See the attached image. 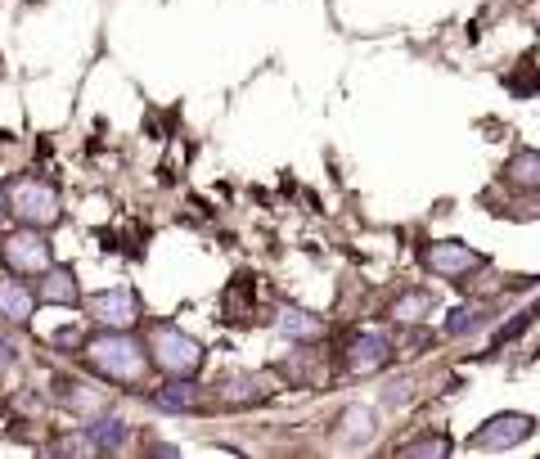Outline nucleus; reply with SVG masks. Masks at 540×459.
I'll use <instances>...</instances> for the list:
<instances>
[{"mask_svg":"<svg viewBox=\"0 0 540 459\" xmlns=\"http://www.w3.org/2000/svg\"><path fill=\"white\" fill-rule=\"evenodd\" d=\"M81 360H86L90 374L108 378L117 387H135L149 374V347L131 338V329H104L95 338L81 342Z\"/></svg>","mask_w":540,"mask_h":459,"instance_id":"1","label":"nucleus"},{"mask_svg":"<svg viewBox=\"0 0 540 459\" xmlns=\"http://www.w3.org/2000/svg\"><path fill=\"white\" fill-rule=\"evenodd\" d=\"M203 342L189 338L176 324H158L149 333V365H158L167 378H194L203 369Z\"/></svg>","mask_w":540,"mask_h":459,"instance_id":"2","label":"nucleus"},{"mask_svg":"<svg viewBox=\"0 0 540 459\" xmlns=\"http://www.w3.org/2000/svg\"><path fill=\"white\" fill-rule=\"evenodd\" d=\"M5 212H14L18 225H36V230H45V225L59 221L63 203H59V189H54L50 180L23 176V180H14V185L5 189Z\"/></svg>","mask_w":540,"mask_h":459,"instance_id":"3","label":"nucleus"},{"mask_svg":"<svg viewBox=\"0 0 540 459\" xmlns=\"http://www.w3.org/2000/svg\"><path fill=\"white\" fill-rule=\"evenodd\" d=\"M0 261L9 266V275H41V270L54 266V248L50 239H45V230H36V225H18L14 234H5V243H0Z\"/></svg>","mask_w":540,"mask_h":459,"instance_id":"4","label":"nucleus"},{"mask_svg":"<svg viewBox=\"0 0 540 459\" xmlns=\"http://www.w3.org/2000/svg\"><path fill=\"white\" fill-rule=\"evenodd\" d=\"M536 432V419L531 414H518V410H500V414H491V419H482L477 423V432L468 437V450H477V455H500V450H513V446H522V441Z\"/></svg>","mask_w":540,"mask_h":459,"instance_id":"5","label":"nucleus"},{"mask_svg":"<svg viewBox=\"0 0 540 459\" xmlns=\"http://www.w3.org/2000/svg\"><path fill=\"white\" fill-rule=\"evenodd\" d=\"M392 365V338L378 329H351L342 342V369L347 374H378V369Z\"/></svg>","mask_w":540,"mask_h":459,"instance_id":"6","label":"nucleus"},{"mask_svg":"<svg viewBox=\"0 0 540 459\" xmlns=\"http://www.w3.org/2000/svg\"><path fill=\"white\" fill-rule=\"evenodd\" d=\"M423 266H428L432 275H441V279H468V275H477V270L486 266V257L482 252H473L468 243H459V239H437V243L423 248Z\"/></svg>","mask_w":540,"mask_h":459,"instance_id":"7","label":"nucleus"},{"mask_svg":"<svg viewBox=\"0 0 540 459\" xmlns=\"http://www.w3.org/2000/svg\"><path fill=\"white\" fill-rule=\"evenodd\" d=\"M86 311H90V320L104 324V329H131V324L140 320V293L126 284L104 288V293H95L86 302Z\"/></svg>","mask_w":540,"mask_h":459,"instance_id":"8","label":"nucleus"},{"mask_svg":"<svg viewBox=\"0 0 540 459\" xmlns=\"http://www.w3.org/2000/svg\"><path fill=\"white\" fill-rule=\"evenodd\" d=\"M270 324H275L279 338L288 342H320L324 338V320L315 311H306V306H293V302H279L275 315H270Z\"/></svg>","mask_w":540,"mask_h":459,"instance_id":"9","label":"nucleus"},{"mask_svg":"<svg viewBox=\"0 0 540 459\" xmlns=\"http://www.w3.org/2000/svg\"><path fill=\"white\" fill-rule=\"evenodd\" d=\"M198 383L194 378H167V383H158L149 392V405L162 414H194L198 410Z\"/></svg>","mask_w":540,"mask_h":459,"instance_id":"10","label":"nucleus"},{"mask_svg":"<svg viewBox=\"0 0 540 459\" xmlns=\"http://www.w3.org/2000/svg\"><path fill=\"white\" fill-rule=\"evenodd\" d=\"M36 302L81 306V284H77V275H72V266H50V270H41V288H36Z\"/></svg>","mask_w":540,"mask_h":459,"instance_id":"11","label":"nucleus"},{"mask_svg":"<svg viewBox=\"0 0 540 459\" xmlns=\"http://www.w3.org/2000/svg\"><path fill=\"white\" fill-rule=\"evenodd\" d=\"M36 315V288L23 284V275L0 279V320L5 324H27Z\"/></svg>","mask_w":540,"mask_h":459,"instance_id":"12","label":"nucleus"},{"mask_svg":"<svg viewBox=\"0 0 540 459\" xmlns=\"http://www.w3.org/2000/svg\"><path fill=\"white\" fill-rule=\"evenodd\" d=\"M81 432L90 437V446H95L99 455H117V450H126V441H131V428H126V419H117V414H90V423Z\"/></svg>","mask_w":540,"mask_h":459,"instance_id":"13","label":"nucleus"},{"mask_svg":"<svg viewBox=\"0 0 540 459\" xmlns=\"http://www.w3.org/2000/svg\"><path fill=\"white\" fill-rule=\"evenodd\" d=\"M374 432H378V419H374L369 405H347V410L338 414V441H342V446H351V450L369 446Z\"/></svg>","mask_w":540,"mask_h":459,"instance_id":"14","label":"nucleus"},{"mask_svg":"<svg viewBox=\"0 0 540 459\" xmlns=\"http://www.w3.org/2000/svg\"><path fill=\"white\" fill-rule=\"evenodd\" d=\"M495 306L491 302H459L446 311V333L450 338H468V333H477L486 320H491Z\"/></svg>","mask_w":540,"mask_h":459,"instance_id":"15","label":"nucleus"},{"mask_svg":"<svg viewBox=\"0 0 540 459\" xmlns=\"http://www.w3.org/2000/svg\"><path fill=\"white\" fill-rule=\"evenodd\" d=\"M504 180H509L513 189H540V153L536 149L513 153L509 167H504Z\"/></svg>","mask_w":540,"mask_h":459,"instance_id":"16","label":"nucleus"},{"mask_svg":"<svg viewBox=\"0 0 540 459\" xmlns=\"http://www.w3.org/2000/svg\"><path fill=\"white\" fill-rule=\"evenodd\" d=\"M221 396H225V405H257V401H266V387H261V378L239 374V378H225Z\"/></svg>","mask_w":540,"mask_h":459,"instance_id":"17","label":"nucleus"},{"mask_svg":"<svg viewBox=\"0 0 540 459\" xmlns=\"http://www.w3.org/2000/svg\"><path fill=\"white\" fill-rule=\"evenodd\" d=\"M428 311H432V297L428 293H414V288H405V293L392 302V320L396 324H419Z\"/></svg>","mask_w":540,"mask_h":459,"instance_id":"18","label":"nucleus"},{"mask_svg":"<svg viewBox=\"0 0 540 459\" xmlns=\"http://www.w3.org/2000/svg\"><path fill=\"white\" fill-rule=\"evenodd\" d=\"M536 324V315H531V306H522V311H513L509 320H504V329H495L491 333V351H500V347H509L513 338H522V333Z\"/></svg>","mask_w":540,"mask_h":459,"instance_id":"19","label":"nucleus"},{"mask_svg":"<svg viewBox=\"0 0 540 459\" xmlns=\"http://www.w3.org/2000/svg\"><path fill=\"white\" fill-rule=\"evenodd\" d=\"M50 450H54V455H95V446H90L86 432H72V437H59Z\"/></svg>","mask_w":540,"mask_h":459,"instance_id":"20","label":"nucleus"},{"mask_svg":"<svg viewBox=\"0 0 540 459\" xmlns=\"http://www.w3.org/2000/svg\"><path fill=\"white\" fill-rule=\"evenodd\" d=\"M401 455H450V437H423L401 446Z\"/></svg>","mask_w":540,"mask_h":459,"instance_id":"21","label":"nucleus"},{"mask_svg":"<svg viewBox=\"0 0 540 459\" xmlns=\"http://www.w3.org/2000/svg\"><path fill=\"white\" fill-rule=\"evenodd\" d=\"M18 360V342L14 338H0V369H9Z\"/></svg>","mask_w":540,"mask_h":459,"instance_id":"22","label":"nucleus"},{"mask_svg":"<svg viewBox=\"0 0 540 459\" xmlns=\"http://www.w3.org/2000/svg\"><path fill=\"white\" fill-rule=\"evenodd\" d=\"M0 221H5V189H0Z\"/></svg>","mask_w":540,"mask_h":459,"instance_id":"23","label":"nucleus"}]
</instances>
